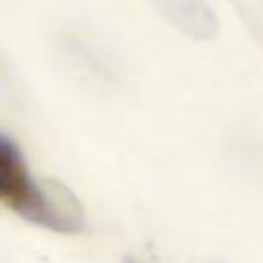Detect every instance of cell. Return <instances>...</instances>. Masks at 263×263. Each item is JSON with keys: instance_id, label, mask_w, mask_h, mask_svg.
Wrapping results in <instances>:
<instances>
[{"instance_id": "6da1fadb", "label": "cell", "mask_w": 263, "mask_h": 263, "mask_svg": "<svg viewBox=\"0 0 263 263\" xmlns=\"http://www.w3.org/2000/svg\"><path fill=\"white\" fill-rule=\"evenodd\" d=\"M12 210L27 222L60 234H78L84 230L86 214L78 195L58 179H35Z\"/></svg>"}, {"instance_id": "7a4b0ae2", "label": "cell", "mask_w": 263, "mask_h": 263, "mask_svg": "<svg viewBox=\"0 0 263 263\" xmlns=\"http://www.w3.org/2000/svg\"><path fill=\"white\" fill-rule=\"evenodd\" d=\"M156 10L168 25L183 35L197 41L214 39L218 33V18L208 0H152Z\"/></svg>"}, {"instance_id": "3957f363", "label": "cell", "mask_w": 263, "mask_h": 263, "mask_svg": "<svg viewBox=\"0 0 263 263\" xmlns=\"http://www.w3.org/2000/svg\"><path fill=\"white\" fill-rule=\"evenodd\" d=\"M33 175L16 140L0 132V201L14 205L31 185Z\"/></svg>"}, {"instance_id": "277c9868", "label": "cell", "mask_w": 263, "mask_h": 263, "mask_svg": "<svg viewBox=\"0 0 263 263\" xmlns=\"http://www.w3.org/2000/svg\"><path fill=\"white\" fill-rule=\"evenodd\" d=\"M253 39L263 47V0H230Z\"/></svg>"}, {"instance_id": "5b68a950", "label": "cell", "mask_w": 263, "mask_h": 263, "mask_svg": "<svg viewBox=\"0 0 263 263\" xmlns=\"http://www.w3.org/2000/svg\"><path fill=\"white\" fill-rule=\"evenodd\" d=\"M0 99L4 103H21V86L8 60L0 53Z\"/></svg>"}, {"instance_id": "8992f818", "label": "cell", "mask_w": 263, "mask_h": 263, "mask_svg": "<svg viewBox=\"0 0 263 263\" xmlns=\"http://www.w3.org/2000/svg\"><path fill=\"white\" fill-rule=\"evenodd\" d=\"M125 263H138V261H134V259H125Z\"/></svg>"}]
</instances>
